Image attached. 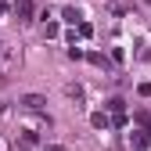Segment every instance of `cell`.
<instances>
[{"label":"cell","instance_id":"6da1fadb","mask_svg":"<svg viewBox=\"0 0 151 151\" xmlns=\"http://www.w3.org/2000/svg\"><path fill=\"white\" fill-rule=\"evenodd\" d=\"M18 104H22V108H25V111H40V108H43V104H47V101H43V97H40V93H25V97H22V101H18Z\"/></svg>","mask_w":151,"mask_h":151},{"label":"cell","instance_id":"7a4b0ae2","mask_svg":"<svg viewBox=\"0 0 151 151\" xmlns=\"http://www.w3.org/2000/svg\"><path fill=\"white\" fill-rule=\"evenodd\" d=\"M18 18H22V22H32V0H18Z\"/></svg>","mask_w":151,"mask_h":151},{"label":"cell","instance_id":"3957f363","mask_svg":"<svg viewBox=\"0 0 151 151\" xmlns=\"http://www.w3.org/2000/svg\"><path fill=\"white\" fill-rule=\"evenodd\" d=\"M147 144V133H133V137H129V151H140Z\"/></svg>","mask_w":151,"mask_h":151},{"label":"cell","instance_id":"277c9868","mask_svg":"<svg viewBox=\"0 0 151 151\" xmlns=\"http://www.w3.org/2000/svg\"><path fill=\"white\" fill-rule=\"evenodd\" d=\"M65 93H68V97H76V101H83V86H79V83H68Z\"/></svg>","mask_w":151,"mask_h":151},{"label":"cell","instance_id":"5b68a950","mask_svg":"<svg viewBox=\"0 0 151 151\" xmlns=\"http://www.w3.org/2000/svg\"><path fill=\"white\" fill-rule=\"evenodd\" d=\"M61 18H65V22H72V25H76V22H79V11H76V7H65V11H61Z\"/></svg>","mask_w":151,"mask_h":151},{"label":"cell","instance_id":"8992f818","mask_svg":"<svg viewBox=\"0 0 151 151\" xmlns=\"http://www.w3.org/2000/svg\"><path fill=\"white\" fill-rule=\"evenodd\" d=\"M108 108L115 111V115H122V108H126V101H122V97H111V101H108Z\"/></svg>","mask_w":151,"mask_h":151},{"label":"cell","instance_id":"52a82bcc","mask_svg":"<svg viewBox=\"0 0 151 151\" xmlns=\"http://www.w3.org/2000/svg\"><path fill=\"white\" fill-rule=\"evenodd\" d=\"M90 61H93V65H101V68H108V58H104V54H90Z\"/></svg>","mask_w":151,"mask_h":151}]
</instances>
